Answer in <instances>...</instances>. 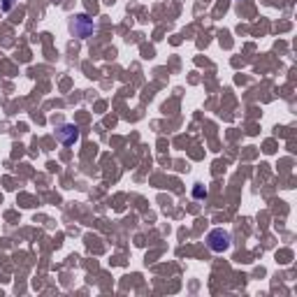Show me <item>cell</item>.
Listing matches in <instances>:
<instances>
[{
  "label": "cell",
  "instance_id": "4",
  "mask_svg": "<svg viewBox=\"0 0 297 297\" xmlns=\"http://www.w3.org/2000/svg\"><path fill=\"white\" fill-rule=\"evenodd\" d=\"M12 7H14V0H2V9L5 12H9Z\"/></svg>",
  "mask_w": 297,
  "mask_h": 297
},
{
  "label": "cell",
  "instance_id": "1",
  "mask_svg": "<svg viewBox=\"0 0 297 297\" xmlns=\"http://www.w3.org/2000/svg\"><path fill=\"white\" fill-rule=\"evenodd\" d=\"M207 244H209V248H212L214 253H223V251H227V248H230V244H232V237H230V232H227V230H223V227H216V230H212V232H209V237H207Z\"/></svg>",
  "mask_w": 297,
  "mask_h": 297
},
{
  "label": "cell",
  "instance_id": "2",
  "mask_svg": "<svg viewBox=\"0 0 297 297\" xmlns=\"http://www.w3.org/2000/svg\"><path fill=\"white\" fill-rule=\"evenodd\" d=\"M70 30L74 33L77 37H91L93 35V30H95V26H93V19H88L86 14H79L74 16V21L70 23Z\"/></svg>",
  "mask_w": 297,
  "mask_h": 297
},
{
  "label": "cell",
  "instance_id": "3",
  "mask_svg": "<svg viewBox=\"0 0 297 297\" xmlns=\"http://www.w3.org/2000/svg\"><path fill=\"white\" fill-rule=\"evenodd\" d=\"M58 140H61V144H65V147H70V144H74V142L79 140V130H77V126H61L58 128Z\"/></svg>",
  "mask_w": 297,
  "mask_h": 297
}]
</instances>
